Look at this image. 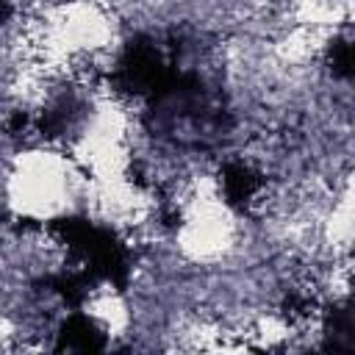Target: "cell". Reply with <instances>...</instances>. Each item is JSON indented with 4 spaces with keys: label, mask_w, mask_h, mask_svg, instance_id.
Here are the masks:
<instances>
[{
    "label": "cell",
    "mask_w": 355,
    "mask_h": 355,
    "mask_svg": "<svg viewBox=\"0 0 355 355\" xmlns=\"http://www.w3.org/2000/svg\"><path fill=\"white\" fill-rule=\"evenodd\" d=\"M327 330H330V338H333V349H338V338H349L352 336V313L347 308L333 311L330 322H327Z\"/></svg>",
    "instance_id": "obj_5"
},
{
    "label": "cell",
    "mask_w": 355,
    "mask_h": 355,
    "mask_svg": "<svg viewBox=\"0 0 355 355\" xmlns=\"http://www.w3.org/2000/svg\"><path fill=\"white\" fill-rule=\"evenodd\" d=\"M55 230L67 239V244L72 250L80 252V258L86 261V266L94 277H105L116 286H125L128 258H125L122 244L108 230H103L86 219H61V222H55Z\"/></svg>",
    "instance_id": "obj_1"
},
{
    "label": "cell",
    "mask_w": 355,
    "mask_h": 355,
    "mask_svg": "<svg viewBox=\"0 0 355 355\" xmlns=\"http://www.w3.org/2000/svg\"><path fill=\"white\" fill-rule=\"evenodd\" d=\"M330 64H333V72L338 78H349L352 75V44L347 39H336L333 47H330Z\"/></svg>",
    "instance_id": "obj_4"
},
{
    "label": "cell",
    "mask_w": 355,
    "mask_h": 355,
    "mask_svg": "<svg viewBox=\"0 0 355 355\" xmlns=\"http://www.w3.org/2000/svg\"><path fill=\"white\" fill-rule=\"evenodd\" d=\"M222 186H225V197H227L233 205H239V202H247V200L258 191L261 180H258V175H255L252 169H247L244 164H227V166L222 169Z\"/></svg>",
    "instance_id": "obj_3"
},
{
    "label": "cell",
    "mask_w": 355,
    "mask_h": 355,
    "mask_svg": "<svg viewBox=\"0 0 355 355\" xmlns=\"http://www.w3.org/2000/svg\"><path fill=\"white\" fill-rule=\"evenodd\" d=\"M58 349H75V352H97L105 347L103 333L94 327L92 319H86L83 313H72L58 333Z\"/></svg>",
    "instance_id": "obj_2"
}]
</instances>
